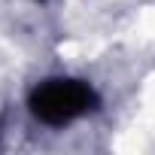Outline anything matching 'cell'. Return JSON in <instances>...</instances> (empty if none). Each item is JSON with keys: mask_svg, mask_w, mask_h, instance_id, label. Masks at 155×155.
Returning a JSON list of instances; mask_svg holds the SVG:
<instances>
[{"mask_svg": "<svg viewBox=\"0 0 155 155\" xmlns=\"http://www.w3.org/2000/svg\"><path fill=\"white\" fill-rule=\"evenodd\" d=\"M31 113L46 125H67L94 110L97 94L79 79H46L31 91Z\"/></svg>", "mask_w": 155, "mask_h": 155, "instance_id": "cell-1", "label": "cell"}]
</instances>
